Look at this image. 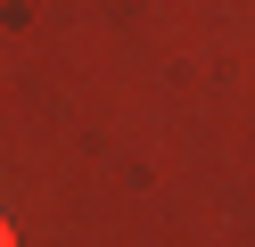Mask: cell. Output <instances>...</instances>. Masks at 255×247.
<instances>
[{
  "instance_id": "obj_1",
  "label": "cell",
  "mask_w": 255,
  "mask_h": 247,
  "mask_svg": "<svg viewBox=\"0 0 255 247\" xmlns=\"http://www.w3.org/2000/svg\"><path fill=\"white\" fill-rule=\"evenodd\" d=\"M0 247H17V223H8V214H0Z\"/></svg>"
}]
</instances>
